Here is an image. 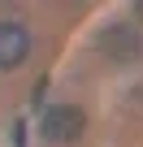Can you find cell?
Segmentation results:
<instances>
[{
	"label": "cell",
	"instance_id": "obj_1",
	"mask_svg": "<svg viewBox=\"0 0 143 147\" xmlns=\"http://www.w3.org/2000/svg\"><path fill=\"white\" fill-rule=\"evenodd\" d=\"M83 125H87V117H83V108H74V104H52L48 113H43V138H52V143H69V138H78L83 134Z\"/></svg>",
	"mask_w": 143,
	"mask_h": 147
},
{
	"label": "cell",
	"instance_id": "obj_3",
	"mask_svg": "<svg viewBox=\"0 0 143 147\" xmlns=\"http://www.w3.org/2000/svg\"><path fill=\"white\" fill-rule=\"evenodd\" d=\"M30 52V30L22 22H0V69H18Z\"/></svg>",
	"mask_w": 143,
	"mask_h": 147
},
{
	"label": "cell",
	"instance_id": "obj_2",
	"mask_svg": "<svg viewBox=\"0 0 143 147\" xmlns=\"http://www.w3.org/2000/svg\"><path fill=\"white\" fill-rule=\"evenodd\" d=\"M100 52H108L113 61L130 65V61L143 52V35H139L134 26H126V22H113V26L100 30Z\"/></svg>",
	"mask_w": 143,
	"mask_h": 147
}]
</instances>
